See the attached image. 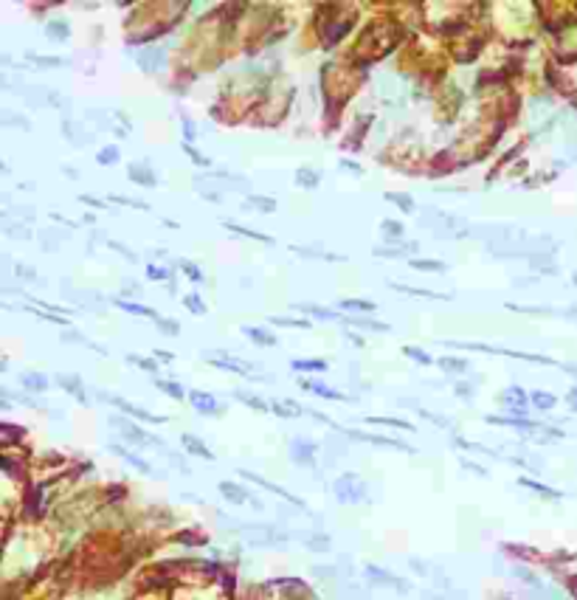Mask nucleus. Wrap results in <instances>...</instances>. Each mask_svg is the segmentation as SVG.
<instances>
[{"instance_id":"26","label":"nucleus","mask_w":577,"mask_h":600,"mask_svg":"<svg viewBox=\"0 0 577 600\" xmlns=\"http://www.w3.org/2000/svg\"><path fill=\"white\" fill-rule=\"evenodd\" d=\"M245 333L254 335V341H259V344H274V338H270V335L262 333V330H256V327H245Z\"/></svg>"},{"instance_id":"4","label":"nucleus","mask_w":577,"mask_h":600,"mask_svg":"<svg viewBox=\"0 0 577 600\" xmlns=\"http://www.w3.org/2000/svg\"><path fill=\"white\" fill-rule=\"evenodd\" d=\"M107 400H110V403H115V406L122 409V412H127V414H135V417L146 420V423H161V417H155V414H149V412H144V409L133 406V403H127V400H124V397H118V394H107Z\"/></svg>"},{"instance_id":"39","label":"nucleus","mask_w":577,"mask_h":600,"mask_svg":"<svg viewBox=\"0 0 577 600\" xmlns=\"http://www.w3.org/2000/svg\"><path fill=\"white\" fill-rule=\"evenodd\" d=\"M180 265H183V268H186V271H189V276H192V279H200V271H197V268L192 265V262H180Z\"/></svg>"},{"instance_id":"25","label":"nucleus","mask_w":577,"mask_h":600,"mask_svg":"<svg viewBox=\"0 0 577 600\" xmlns=\"http://www.w3.org/2000/svg\"><path fill=\"white\" fill-rule=\"evenodd\" d=\"M324 361H293V369H324Z\"/></svg>"},{"instance_id":"31","label":"nucleus","mask_w":577,"mask_h":600,"mask_svg":"<svg viewBox=\"0 0 577 600\" xmlns=\"http://www.w3.org/2000/svg\"><path fill=\"white\" fill-rule=\"evenodd\" d=\"M141 62H144V68H149V62H164V54L161 51H149V54L141 56Z\"/></svg>"},{"instance_id":"41","label":"nucleus","mask_w":577,"mask_h":600,"mask_svg":"<svg viewBox=\"0 0 577 600\" xmlns=\"http://www.w3.org/2000/svg\"><path fill=\"white\" fill-rule=\"evenodd\" d=\"M158 327H164L166 333H177V324H172V322H164V319H158Z\"/></svg>"},{"instance_id":"17","label":"nucleus","mask_w":577,"mask_h":600,"mask_svg":"<svg viewBox=\"0 0 577 600\" xmlns=\"http://www.w3.org/2000/svg\"><path fill=\"white\" fill-rule=\"evenodd\" d=\"M310 550H329V538L327 535H304Z\"/></svg>"},{"instance_id":"33","label":"nucleus","mask_w":577,"mask_h":600,"mask_svg":"<svg viewBox=\"0 0 577 600\" xmlns=\"http://www.w3.org/2000/svg\"><path fill=\"white\" fill-rule=\"evenodd\" d=\"M442 366H445V369H456V372L468 369V364H465V361H450V358H445V361H442Z\"/></svg>"},{"instance_id":"23","label":"nucleus","mask_w":577,"mask_h":600,"mask_svg":"<svg viewBox=\"0 0 577 600\" xmlns=\"http://www.w3.org/2000/svg\"><path fill=\"white\" fill-rule=\"evenodd\" d=\"M341 307H349V310H375V304H372V302H360V299H346V302H341Z\"/></svg>"},{"instance_id":"19","label":"nucleus","mask_w":577,"mask_h":600,"mask_svg":"<svg viewBox=\"0 0 577 600\" xmlns=\"http://www.w3.org/2000/svg\"><path fill=\"white\" fill-rule=\"evenodd\" d=\"M352 324H358V327H366V330H377V333H386V324H380V322H369V319H349Z\"/></svg>"},{"instance_id":"8","label":"nucleus","mask_w":577,"mask_h":600,"mask_svg":"<svg viewBox=\"0 0 577 600\" xmlns=\"http://www.w3.org/2000/svg\"><path fill=\"white\" fill-rule=\"evenodd\" d=\"M183 445H186L192 454H197V456H206V460H214V454L206 448V445L197 440V437H192V434H183Z\"/></svg>"},{"instance_id":"1","label":"nucleus","mask_w":577,"mask_h":600,"mask_svg":"<svg viewBox=\"0 0 577 600\" xmlns=\"http://www.w3.org/2000/svg\"><path fill=\"white\" fill-rule=\"evenodd\" d=\"M335 496L341 499V502H360V499L366 496V488H363V482H360L358 476H352V473H344V476L335 482Z\"/></svg>"},{"instance_id":"42","label":"nucleus","mask_w":577,"mask_h":600,"mask_svg":"<svg viewBox=\"0 0 577 600\" xmlns=\"http://www.w3.org/2000/svg\"><path fill=\"white\" fill-rule=\"evenodd\" d=\"M186 304H189V307H192V310H197V313H203V304L197 302L195 296H189V299H186Z\"/></svg>"},{"instance_id":"13","label":"nucleus","mask_w":577,"mask_h":600,"mask_svg":"<svg viewBox=\"0 0 577 600\" xmlns=\"http://www.w3.org/2000/svg\"><path fill=\"white\" fill-rule=\"evenodd\" d=\"M59 383H62V386H65V389H71V392L73 394H76V397H79V400H85V392H82V386H79V378H68V375H59Z\"/></svg>"},{"instance_id":"15","label":"nucleus","mask_w":577,"mask_h":600,"mask_svg":"<svg viewBox=\"0 0 577 600\" xmlns=\"http://www.w3.org/2000/svg\"><path fill=\"white\" fill-rule=\"evenodd\" d=\"M237 397L242 400V403H251V406H254V409H259V412H267V409H270V406L265 403V400L254 397V394H248V392H237Z\"/></svg>"},{"instance_id":"16","label":"nucleus","mask_w":577,"mask_h":600,"mask_svg":"<svg viewBox=\"0 0 577 600\" xmlns=\"http://www.w3.org/2000/svg\"><path fill=\"white\" fill-rule=\"evenodd\" d=\"M532 403L538 409H552L555 406V397H552V394H546V392H535L532 394Z\"/></svg>"},{"instance_id":"37","label":"nucleus","mask_w":577,"mask_h":600,"mask_svg":"<svg viewBox=\"0 0 577 600\" xmlns=\"http://www.w3.org/2000/svg\"><path fill=\"white\" fill-rule=\"evenodd\" d=\"M48 34H54V37H65V34H68V28H65V25H59V23H51V25H48Z\"/></svg>"},{"instance_id":"27","label":"nucleus","mask_w":577,"mask_h":600,"mask_svg":"<svg viewBox=\"0 0 577 600\" xmlns=\"http://www.w3.org/2000/svg\"><path fill=\"white\" fill-rule=\"evenodd\" d=\"M403 352H406V355H411V358H417L419 364H428V361H431V358H428L422 350H417V347H403Z\"/></svg>"},{"instance_id":"14","label":"nucleus","mask_w":577,"mask_h":600,"mask_svg":"<svg viewBox=\"0 0 577 600\" xmlns=\"http://www.w3.org/2000/svg\"><path fill=\"white\" fill-rule=\"evenodd\" d=\"M130 172H133V178L138 175L144 186H152V183H155V175H152V172L146 169V166H135V164H133V166H130Z\"/></svg>"},{"instance_id":"11","label":"nucleus","mask_w":577,"mask_h":600,"mask_svg":"<svg viewBox=\"0 0 577 600\" xmlns=\"http://www.w3.org/2000/svg\"><path fill=\"white\" fill-rule=\"evenodd\" d=\"M118 307H124V310H130V313H138V316H149V319H155L158 322L161 316L155 313V310H149V307H141V304H133V302H115Z\"/></svg>"},{"instance_id":"5","label":"nucleus","mask_w":577,"mask_h":600,"mask_svg":"<svg viewBox=\"0 0 577 600\" xmlns=\"http://www.w3.org/2000/svg\"><path fill=\"white\" fill-rule=\"evenodd\" d=\"M290 454H293V460H296V462H301V465H310L313 456H316V445L307 443V440H293Z\"/></svg>"},{"instance_id":"28","label":"nucleus","mask_w":577,"mask_h":600,"mask_svg":"<svg viewBox=\"0 0 577 600\" xmlns=\"http://www.w3.org/2000/svg\"><path fill=\"white\" fill-rule=\"evenodd\" d=\"M130 361H133L135 366H141V369H146V372H155V369H158V364H152V361H146V358H138V355H130Z\"/></svg>"},{"instance_id":"9","label":"nucleus","mask_w":577,"mask_h":600,"mask_svg":"<svg viewBox=\"0 0 577 600\" xmlns=\"http://www.w3.org/2000/svg\"><path fill=\"white\" fill-rule=\"evenodd\" d=\"M113 451H115V454H118V456H124V460H127V462H130V465H135V468H138V471H144V473H152V468H149V462H144V460H141V456H135V454H130V451H124V448H122V445H113Z\"/></svg>"},{"instance_id":"24","label":"nucleus","mask_w":577,"mask_h":600,"mask_svg":"<svg viewBox=\"0 0 577 600\" xmlns=\"http://www.w3.org/2000/svg\"><path fill=\"white\" fill-rule=\"evenodd\" d=\"M23 383L28 389H45V378L43 375H23Z\"/></svg>"},{"instance_id":"7","label":"nucleus","mask_w":577,"mask_h":600,"mask_svg":"<svg viewBox=\"0 0 577 600\" xmlns=\"http://www.w3.org/2000/svg\"><path fill=\"white\" fill-rule=\"evenodd\" d=\"M192 403H195L197 412H206V414H217V400L211 394H203V392H192Z\"/></svg>"},{"instance_id":"36","label":"nucleus","mask_w":577,"mask_h":600,"mask_svg":"<svg viewBox=\"0 0 577 600\" xmlns=\"http://www.w3.org/2000/svg\"><path fill=\"white\" fill-rule=\"evenodd\" d=\"M254 203L259 209H265V212H274V200H267V197H254Z\"/></svg>"},{"instance_id":"6","label":"nucleus","mask_w":577,"mask_h":600,"mask_svg":"<svg viewBox=\"0 0 577 600\" xmlns=\"http://www.w3.org/2000/svg\"><path fill=\"white\" fill-rule=\"evenodd\" d=\"M366 575H372L377 583H386V586H394L397 592H406V589H408V583H403L400 578H394L391 572H386V569H377V566H366Z\"/></svg>"},{"instance_id":"38","label":"nucleus","mask_w":577,"mask_h":600,"mask_svg":"<svg viewBox=\"0 0 577 600\" xmlns=\"http://www.w3.org/2000/svg\"><path fill=\"white\" fill-rule=\"evenodd\" d=\"M149 279H166V271H164V268H155V265H152V268H149Z\"/></svg>"},{"instance_id":"35","label":"nucleus","mask_w":577,"mask_h":600,"mask_svg":"<svg viewBox=\"0 0 577 600\" xmlns=\"http://www.w3.org/2000/svg\"><path fill=\"white\" fill-rule=\"evenodd\" d=\"M115 158H118V152H115V150H102V155H99V161H102V164H113Z\"/></svg>"},{"instance_id":"22","label":"nucleus","mask_w":577,"mask_h":600,"mask_svg":"<svg viewBox=\"0 0 577 600\" xmlns=\"http://www.w3.org/2000/svg\"><path fill=\"white\" fill-rule=\"evenodd\" d=\"M155 383H158V389H164L166 394H172V397H177V400L183 397V389H180V386H175L172 381H155Z\"/></svg>"},{"instance_id":"20","label":"nucleus","mask_w":577,"mask_h":600,"mask_svg":"<svg viewBox=\"0 0 577 600\" xmlns=\"http://www.w3.org/2000/svg\"><path fill=\"white\" fill-rule=\"evenodd\" d=\"M270 409H274L276 414H285V417H290V414H298V412H301L296 403H274Z\"/></svg>"},{"instance_id":"29","label":"nucleus","mask_w":577,"mask_h":600,"mask_svg":"<svg viewBox=\"0 0 577 600\" xmlns=\"http://www.w3.org/2000/svg\"><path fill=\"white\" fill-rule=\"evenodd\" d=\"M521 485H527V488H532V491H538V493H546V496L558 499V493H555V491H549V488H543V485H538V482H529V479H521Z\"/></svg>"},{"instance_id":"34","label":"nucleus","mask_w":577,"mask_h":600,"mask_svg":"<svg viewBox=\"0 0 577 600\" xmlns=\"http://www.w3.org/2000/svg\"><path fill=\"white\" fill-rule=\"evenodd\" d=\"M417 268H428V271H445L442 262H434V260H426V262H414Z\"/></svg>"},{"instance_id":"2","label":"nucleus","mask_w":577,"mask_h":600,"mask_svg":"<svg viewBox=\"0 0 577 600\" xmlns=\"http://www.w3.org/2000/svg\"><path fill=\"white\" fill-rule=\"evenodd\" d=\"M115 425H118V431H122L124 437H127L130 443H135V445H161V440L158 437H152V434H146V431H141L138 425H133V423H127V420H122V417H115L113 420Z\"/></svg>"},{"instance_id":"18","label":"nucleus","mask_w":577,"mask_h":600,"mask_svg":"<svg viewBox=\"0 0 577 600\" xmlns=\"http://www.w3.org/2000/svg\"><path fill=\"white\" fill-rule=\"evenodd\" d=\"M504 400H507V403H512V409H524V392H521V389H507Z\"/></svg>"},{"instance_id":"32","label":"nucleus","mask_w":577,"mask_h":600,"mask_svg":"<svg viewBox=\"0 0 577 600\" xmlns=\"http://www.w3.org/2000/svg\"><path fill=\"white\" fill-rule=\"evenodd\" d=\"M298 178H301L304 186H316V183H318V175H313V172H307V169L298 172Z\"/></svg>"},{"instance_id":"10","label":"nucleus","mask_w":577,"mask_h":600,"mask_svg":"<svg viewBox=\"0 0 577 600\" xmlns=\"http://www.w3.org/2000/svg\"><path fill=\"white\" fill-rule=\"evenodd\" d=\"M208 358H217V361H214L217 366H225V369H234V372H239V375H245V372H248V366L237 364V361H234V358H228V355H220V352H208Z\"/></svg>"},{"instance_id":"21","label":"nucleus","mask_w":577,"mask_h":600,"mask_svg":"<svg viewBox=\"0 0 577 600\" xmlns=\"http://www.w3.org/2000/svg\"><path fill=\"white\" fill-rule=\"evenodd\" d=\"M298 310H304V313H316V316H321V319H335V313H332V310L316 307V304H298Z\"/></svg>"},{"instance_id":"40","label":"nucleus","mask_w":577,"mask_h":600,"mask_svg":"<svg viewBox=\"0 0 577 600\" xmlns=\"http://www.w3.org/2000/svg\"><path fill=\"white\" fill-rule=\"evenodd\" d=\"M383 228H386V231H389V234H400V225H397V223H391V220H386V223H383Z\"/></svg>"},{"instance_id":"12","label":"nucleus","mask_w":577,"mask_h":600,"mask_svg":"<svg viewBox=\"0 0 577 600\" xmlns=\"http://www.w3.org/2000/svg\"><path fill=\"white\" fill-rule=\"evenodd\" d=\"M304 389L318 392V394H324V397H329V400H341V397H344V394L335 392V389H327V386H321V383H310V381H304Z\"/></svg>"},{"instance_id":"3","label":"nucleus","mask_w":577,"mask_h":600,"mask_svg":"<svg viewBox=\"0 0 577 600\" xmlns=\"http://www.w3.org/2000/svg\"><path fill=\"white\" fill-rule=\"evenodd\" d=\"M220 491H223V496L228 499V502H234V504H242V502H254L256 507H262L256 499H251V493L248 491H242L239 485H234V482H220Z\"/></svg>"},{"instance_id":"43","label":"nucleus","mask_w":577,"mask_h":600,"mask_svg":"<svg viewBox=\"0 0 577 600\" xmlns=\"http://www.w3.org/2000/svg\"><path fill=\"white\" fill-rule=\"evenodd\" d=\"M228 228H234V231H242V228H239V225H234V223H228ZM248 234H254L256 240H267L265 234H256V231H248Z\"/></svg>"},{"instance_id":"30","label":"nucleus","mask_w":577,"mask_h":600,"mask_svg":"<svg viewBox=\"0 0 577 600\" xmlns=\"http://www.w3.org/2000/svg\"><path fill=\"white\" fill-rule=\"evenodd\" d=\"M389 200H397V206H400V209L411 212V197H406V194H394V192H389Z\"/></svg>"}]
</instances>
